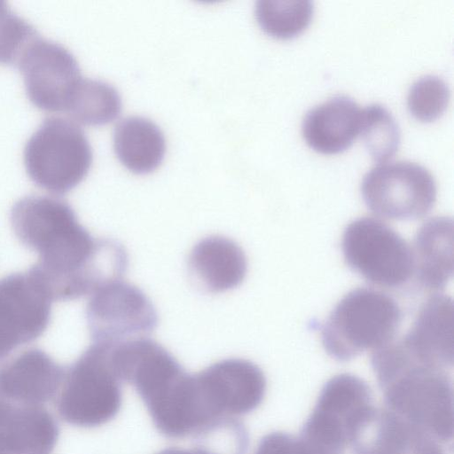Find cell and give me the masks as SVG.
I'll use <instances>...</instances> for the list:
<instances>
[{"label":"cell","instance_id":"3","mask_svg":"<svg viewBox=\"0 0 454 454\" xmlns=\"http://www.w3.org/2000/svg\"><path fill=\"white\" fill-rule=\"evenodd\" d=\"M401 322L402 310L391 296L372 288H356L337 303L322 325V343L333 358L349 361L395 340Z\"/></svg>","mask_w":454,"mask_h":454},{"label":"cell","instance_id":"22","mask_svg":"<svg viewBox=\"0 0 454 454\" xmlns=\"http://www.w3.org/2000/svg\"><path fill=\"white\" fill-rule=\"evenodd\" d=\"M359 134L372 158L383 163L398 150L401 131L393 114L380 104H372L362 109Z\"/></svg>","mask_w":454,"mask_h":454},{"label":"cell","instance_id":"11","mask_svg":"<svg viewBox=\"0 0 454 454\" xmlns=\"http://www.w3.org/2000/svg\"><path fill=\"white\" fill-rule=\"evenodd\" d=\"M51 303L44 286L29 270L0 278V359L44 333Z\"/></svg>","mask_w":454,"mask_h":454},{"label":"cell","instance_id":"18","mask_svg":"<svg viewBox=\"0 0 454 454\" xmlns=\"http://www.w3.org/2000/svg\"><path fill=\"white\" fill-rule=\"evenodd\" d=\"M413 274L429 290L443 289L453 276V221L429 218L419 229L411 248Z\"/></svg>","mask_w":454,"mask_h":454},{"label":"cell","instance_id":"19","mask_svg":"<svg viewBox=\"0 0 454 454\" xmlns=\"http://www.w3.org/2000/svg\"><path fill=\"white\" fill-rule=\"evenodd\" d=\"M114 148L123 166L135 174L143 175L160 165L166 141L153 121L142 116H129L116 125Z\"/></svg>","mask_w":454,"mask_h":454},{"label":"cell","instance_id":"25","mask_svg":"<svg viewBox=\"0 0 454 454\" xmlns=\"http://www.w3.org/2000/svg\"><path fill=\"white\" fill-rule=\"evenodd\" d=\"M254 454H338L326 450L299 434L275 431L265 434Z\"/></svg>","mask_w":454,"mask_h":454},{"label":"cell","instance_id":"23","mask_svg":"<svg viewBox=\"0 0 454 454\" xmlns=\"http://www.w3.org/2000/svg\"><path fill=\"white\" fill-rule=\"evenodd\" d=\"M450 96L449 85L442 77L426 74L410 87L407 106L419 121H433L445 111Z\"/></svg>","mask_w":454,"mask_h":454},{"label":"cell","instance_id":"27","mask_svg":"<svg viewBox=\"0 0 454 454\" xmlns=\"http://www.w3.org/2000/svg\"><path fill=\"white\" fill-rule=\"evenodd\" d=\"M8 7L5 2L0 1V14Z\"/></svg>","mask_w":454,"mask_h":454},{"label":"cell","instance_id":"26","mask_svg":"<svg viewBox=\"0 0 454 454\" xmlns=\"http://www.w3.org/2000/svg\"><path fill=\"white\" fill-rule=\"evenodd\" d=\"M156 454H215L202 447L195 446L192 449H182L177 447L166 448Z\"/></svg>","mask_w":454,"mask_h":454},{"label":"cell","instance_id":"2","mask_svg":"<svg viewBox=\"0 0 454 454\" xmlns=\"http://www.w3.org/2000/svg\"><path fill=\"white\" fill-rule=\"evenodd\" d=\"M384 408L444 445L453 439V383L447 370L414 360L401 342L373 351Z\"/></svg>","mask_w":454,"mask_h":454},{"label":"cell","instance_id":"4","mask_svg":"<svg viewBox=\"0 0 454 454\" xmlns=\"http://www.w3.org/2000/svg\"><path fill=\"white\" fill-rule=\"evenodd\" d=\"M121 383L111 362L110 346L93 342L65 368L57 400L59 416L86 428L109 422L121 407Z\"/></svg>","mask_w":454,"mask_h":454},{"label":"cell","instance_id":"9","mask_svg":"<svg viewBox=\"0 0 454 454\" xmlns=\"http://www.w3.org/2000/svg\"><path fill=\"white\" fill-rule=\"evenodd\" d=\"M86 319L93 342L109 346L146 338L158 323L149 298L121 279L105 284L90 295Z\"/></svg>","mask_w":454,"mask_h":454},{"label":"cell","instance_id":"13","mask_svg":"<svg viewBox=\"0 0 454 454\" xmlns=\"http://www.w3.org/2000/svg\"><path fill=\"white\" fill-rule=\"evenodd\" d=\"M65 368L38 348H27L0 364V395L13 402L42 405L55 398Z\"/></svg>","mask_w":454,"mask_h":454},{"label":"cell","instance_id":"1","mask_svg":"<svg viewBox=\"0 0 454 454\" xmlns=\"http://www.w3.org/2000/svg\"><path fill=\"white\" fill-rule=\"evenodd\" d=\"M10 219L19 240L38 254V262L29 270L52 301L90 295L121 279L127 269L124 247L113 239H94L64 200L23 197L12 206Z\"/></svg>","mask_w":454,"mask_h":454},{"label":"cell","instance_id":"20","mask_svg":"<svg viewBox=\"0 0 454 454\" xmlns=\"http://www.w3.org/2000/svg\"><path fill=\"white\" fill-rule=\"evenodd\" d=\"M121 111V98L111 84L82 78L66 109L71 118L89 126H101L116 119Z\"/></svg>","mask_w":454,"mask_h":454},{"label":"cell","instance_id":"15","mask_svg":"<svg viewBox=\"0 0 454 454\" xmlns=\"http://www.w3.org/2000/svg\"><path fill=\"white\" fill-rule=\"evenodd\" d=\"M59 435L58 422L44 406L0 395V454H49Z\"/></svg>","mask_w":454,"mask_h":454},{"label":"cell","instance_id":"24","mask_svg":"<svg viewBox=\"0 0 454 454\" xmlns=\"http://www.w3.org/2000/svg\"><path fill=\"white\" fill-rule=\"evenodd\" d=\"M39 37L31 24L7 7L0 14V63L18 67L26 50Z\"/></svg>","mask_w":454,"mask_h":454},{"label":"cell","instance_id":"12","mask_svg":"<svg viewBox=\"0 0 454 454\" xmlns=\"http://www.w3.org/2000/svg\"><path fill=\"white\" fill-rule=\"evenodd\" d=\"M18 68L29 100L47 112H66L82 78L78 62L67 48L41 37L26 50Z\"/></svg>","mask_w":454,"mask_h":454},{"label":"cell","instance_id":"21","mask_svg":"<svg viewBox=\"0 0 454 454\" xmlns=\"http://www.w3.org/2000/svg\"><path fill=\"white\" fill-rule=\"evenodd\" d=\"M313 12L310 0H260L255 4V17L262 29L280 39L301 33L310 23Z\"/></svg>","mask_w":454,"mask_h":454},{"label":"cell","instance_id":"8","mask_svg":"<svg viewBox=\"0 0 454 454\" xmlns=\"http://www.w3.org/2000/svg\"><path fill=\"white\" fill-rule=\"evenodd\" d=\"M361 192L375 215L392 220H416L436 200V184L422 165L406 161L379 163L364 176Z\"/></svg>","mask_w":454,"mask_h":454},{"label":"cell","instance_id":"7","mask_svg":"<svg viewBox=\"0 0 454 454\" xmlns=\"http://www.w3.org/2000/svg\"><path fill=\"white\" fill-rule=\"evenodd\" d=\"M341 248L347 264L374 285L400 286L413 274L411 248L380 219L365 216L351 222L344 231Z\"/></svg>","mask_w":454,"mask_h":454},{"label":"cell","instance_id":"16","mask_svg":"<svg viewBox=\"0 0 454 454\" xmlns=\"http://www.w3.org/2000/svg\"><path fill=\"white\" fill-rule=\"evenodd\" d=\"M362 109L350 97L336 95L310 108L301 123L302 136L315 151L332 154L347 149L359 135Z\"/></svg>","mask_w":454,"mask_h":454},{"label":"cell","instance_id":"10","mask_svg":"<svg viewBox=\"0 0 454 454\" xmlns=\"http://www.w3.org/2000/svg\"><path fill=\"white\" fill-rule=\"evenodd\" d=\"M194 377L208 424L250 413L262 403L266 392L262 371L245 359L216 362Z\"/></svg>","mask_w":454,"mask_h":454},{"label":"cell","instance_id":"17","mask_svg":"<svg viewBox=\"0 0 454 454\" xmlns=\"http://www.w3.org/2000/svg\"><path fill=\"white\" fill-rule=\"evenodd\" d=\"M189 268L198 283L212 293L239 286L247 274L244 251L233 240L210 236L200 240L191 251Z\"/></svg>","mask_w":454,"mask_h":454},{"label":"cell","instance_id":"6","mask_svg":"<svg viewBox=\"0 0 454 454\" xmlns=\"http://www.w3.org/2000/svg\"><path fill=\"white\" fill-rule=\"evenodd\" d=\"M375 410L369 385L358 376L340 373L325 383L300 434L343 454Z\"/></svg>","mask_w":454,"mask_h":454},{"label":"cell","instance_id":"14","mask_svg":"<svg viewBox=\"0 0 454 454\" xmlns=\"http://www.w3.org/2000/svg\"><path fill=\"white\" fill-rule=\"evenodd\" d=\"M419 363L451 369L453 348V301L449 295L434 294L420 308L408 333L399 340Z\"/></svg>","mask_w":454,"mask_h":454},{"label":"cell","instance_id":"5","mask_svg":"<svg viewBox=\"0 0 454 454\" xmlns=\"http://www.w3.org/2000/svg\"><path fill=\"white\" fill-rule=\"evenodd\" d=\"M93 155L81 127L62 117H48L24 148V164L30 179L55 194H65L87 176Z\"/></svg>","mask_w":454,"mask_h":454}]
</instances>
